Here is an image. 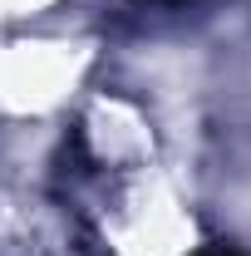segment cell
Returning <instances> with one entry per match:
<instances>
[{
    "label": "cell",
    "instance_id": "obj_1",
    "mask_svg": "<svg viewBox=\"0 0 251 256\" xmlns=\"http://www.w3.org/2000/svg\"><path fill=\"white\" fill-rule=\"evenodd\" d=\"M197 256H242V252H232V246H207V252H197Z\"/></svg>",
    "mask_w": 251,
    "mask_h": 256
}]
</instances>
